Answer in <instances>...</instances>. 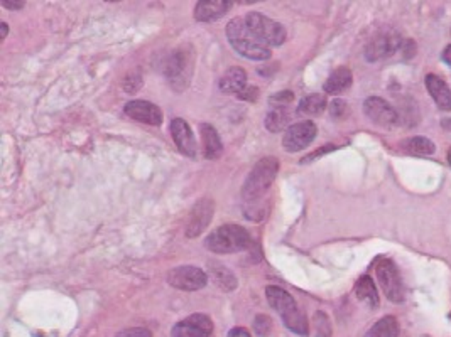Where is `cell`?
Returning <instances> with one entry per match:
<instances>
[{
  "instance_id": "cell-1",
  "label": "cell",
  "mask_w": 451,
  "mask_h": 337,
  "mask_svg": "<svg viewBox=\"0 0 451 337\" xmlns=\"http://www.w3.org/2000/svg\"><path fill=\"white\" fill-rule=\"evenodd\" d=\"M279 170V162L275 157H264L252 167L250 174L247 175L245 182L242 187V197L247 202L248 209L247 214L255 207H259V211L264 212V197L270 186H273L275 175ZM257 211V209H255Z\"/></svg>"
},
{
  "instance_id": "cell-2",
  "label": "cell",
  "mask_w": 451,
  "mask_h": 337,
  "mask_svg": "<svg viewBox=\"0 0 451 337\" xmlns=\"http://www.w3.org/2000/svg\"><path fill=\"white\" fill-rule=\"evenodd\" d=\"M265 297L267 302L270 304V307H273L274 311L279 313L280 318H283L284 326H286L289 331H293L294 334L299 336H308L310 326H308L305 313L299 311L296 300L293 299L291 294L286 292L284 289L270 285V287L265 289Z\"/></svg>"
},
{
  "instance_id": "cell-3",
  "label": "cell",
  "mask_w": 451,
  "mask_h": 337,
  "mask_svg": "<svg viewBox=\"0 0 451 337\" xmlns=\"http://www.w3.org/2000/svg\"><path fill=\"white\" fill-rule=\"evenodd\" d=\"M227 39L238 54L252 61H265L270 58V49L255 38L248 29L245 19L235 17L227 24Z\"/></svg>"
},
{
  "instance_id": "cell-4",
  "label": "cell",
  "mask_w": 451,
  "mask_h": 337,
  "mask_svg": "<svg viewBox=\"0 0 451 337\" xmlns=\"http://www.w3.org/2000/svg\"><path fill=\"white\" fill-rule=\"evenodd\" d=\"M205 247L210 252L220 253V255L238 253L250 247V234L243 226L223 224L206 237Z\"/></svg>"
},
{
  "instance_id": "cell-5",
  "label": "cell",
  "mask_w": 451,
  "mask_h": 337,
  "mask_svg": "<svg viewBox=\"0 0 451 337\" xmlns=\"http://www.w3.org/2000/svg\"><path fill=\"white\" fill-rule=\"evenodd\" d=\"M195 54H193L191 46H183L169 54L164 63V73L168 78L169 85L174 90H185L191 80L193 64H195Z\"/></svg>"
},
{
  "instance_id": "cell-6",
  "label": "cell",
  "mask_w": 451,
  "mask_h": 337,
  "mask_svg": "<svg viewBox=\"0 0 451 337\" xmlns=\"http://www.w3.org/2000/svg\"><path fill=\"white\" fill-rule=\"evenodd\" d=\"M245 22L248 29L254 32V36L265 46H280L286 41V29L278 21L269 19L260 12L247 14Z\"/></svg>"
},
{
  "instance_id": "cell-7",
  "label": "cell",
  "mask_w": 451,
  "mask_h": 337,
  "mask_svg": "<svg viewBox=\"0 0 451 337\" xmlns=\"http://www.w3.org/2000/svg\"><path fill=\"white\" fill-rule=\"evenodd\" d=\"M377 279H379L380 289L384 290L385 297H387L390 302L400 304L406 299V290H404L402 279H400L397 266L394 265L390 260H382L375 269Z\"/></svg>"
},
{
  "instance_id": "cell-8",
  "label": "cell",
  "mask_w": 451,
  "mask_h": 337,
  "mask_svg": "<svg viewBox=\"0 0 451 337\" xmlns=\"http://www.w3.org/2000/svg\"><path fill=\"white\" fill-rule=\"evenodd\" d=\"M402 46V38L397 31L394 29H384L379 34H375L374 38L365 48V58L367 61L375 63L380 59L392 56L395 51L400 49Z\"/></svg>"
},
{
  "instance_id": "cell-9",
  "label": "cell",
  "mask_w": 451,
  "mask_h": 337,
  "mask_svg": "<svg viewBox=\"0 0 451 337\" xmlns=\"http://www.w3.org/2000/svg\"><path fill=\"white\" fill-rule=\"evenodd\" d=\"M206 281H208V274L196 266L183 265L168 271V284L183 292H195V290L203 289Z\"/></svg>"
},
{
  "instance_id": "cell-10",
  "label": "cell",
  "mask_w": 451,
  "mask_h": 337,
  "mask_svg": "<svg viewBox=\"0 0 451 337\" xmlns=\"http://www.w3.org/2000/svg\"><path fill=\"white\" fill-rule=\"evenodd\" d=\"M363 113L369 117L375 125L384 128H392L399 123V113L389 101L379 96H370L363 103Z\"/></svg>"
},
{
  "instance_id": "cell-11",
  "label": "cell",
  "mask_w": 451,
  "mask_h": 337,
  "mask_svg": "<svg viewBox=\"0 0 451 337\" xmlns=\"http://www.w3.org/2000/svg\"><path fill=\"white\" fill-rule=\"evenodd\" d=\"M316 125L311 120H305V122L294 123L284 132L283 138V147L288 152H299L306 147L311 145V142L316 138Z\"/></svg>"
},
{
  "instance_id": "cell-12",
  "label": "cell",
  "mask_w": 451,
  "mask_h": 337,
  "mask_svg": "<svg viewBox=\"0 0 451 337\" xmlns=\"http://www.w3.org/2000/svg\"><path fill=\"white\" fill-rule=\"evenodd\" d=\"M213 322L205 313H193L173 327V337H210Z\"/></svg>"
},
{
  "instance_id": "cell-13",
  "label": "cell",
  "mask_w": 451,
  "mask_h": 337,
  "mask_svg": "<svg viewBox=\"0 0 451 337\" xmlns=\"http://www.w3.org/2000/svg\"><path fill=\"white\" fill-rule=\"evenodd\" d=\"M123 112L127 117L147 125H161L163 123V110L158 105L151 103L147 100H132L123 106Z\"/></svg>"
},
{
  "instance_id": "cell-14",
  "label": "cell",
  "mask_w": 451,
  "mask_h": 337,
  "mask_svg": "<svg viewBox=\"0 0 451 337\" xmlns=\"http://www.w3.org/2000/svg\"><path fill=\"white\" fill-rule=\"evenodd\" d=\"M213 211H215V202L211 201L210 197H203V199H200L196 202L190 214V219H188V228H186L188 238H196L205 232L206 226L210 224L211 218H213Z\"/></svg>"
},
{
  "instance_id": "cell-15",
  "label": "cell",
  "mask_w": 451,
  "mask_h": 337,
  "mask_svg": "<svg viewBox=\"0 0 451 337\" xmlns=\"http://www.w3.org/2000/svg\"><path fill=\"white\" fill-rule=\"evenodd\" d=\"M169 128H171L173 140H174V144H176L178 150L181 152L183 155L195 159L198 147H196L195 135H193V130L190 128V125H188L183 118H173L171 127Z\"/></svg>"
},
{
  "instance_id": "cell-16",
  "label": "cell",
  "mask_w": 451,
  "mask_h": 337,
  "mask_svg": "<svg viewBox=\"0 0 451 337\" xmlns=\"http://www.w3.org/2000/svg\"><path fill=\"white\" fill-rule=\"evenodd\" d=\"M232 4L225 0H201L195 7V19L200 22H211L223 17L230 11Z\"/></svg>"
},
{
  "instance_id": "cell-17",
  "label": "cell",
  "mask_w": 451,
  "mask_h": 337,
  "mask_svg": "<svg viewBox=\"0 0 451 337\" xmlns=\"http://www.w3.org/2000/svg\"><path fill=\"white\" fill-rule=\"evenodd\" d=\"M426 88L432 96V100L436 101V105L440 106V110H443V112H451V90L440 76L427 75Z\"/></svg>"
},
{
  "instance_id": "cell-18",
  "label": "cell",
  "mask_w": 451,
  "mask_h": 337,
  "mask_svg": "<svg viewBox=\"0 0 451 337\" xmlns=\"http://www.w3.org/2000/svg\"><path fill=\"white\" fill-rule=\"evenodd\" d=\"M247 88V73L242 68L233 66L225 71L220 80V90L227 95H240Z\"/></svg>"
},
{
  "instance_id": "cell-19",
  "label": "cell",
  "mask_w": 451,
  "mask_h": 337,
  "mask_svg": "<svg viewBox=\"0 0 451 337\" xmlns=\"http://www.w3.org/2000/svg\"><path fill=\"white\" fill-rule=\"evenodd\" d=\"M208 276H211L216 287H220L223 292H232L237 289V279L235 275L230 271L227 266H223L218 261L208 263Z\"/></svg>"
},
{
  "instance_id": "cell-20",
  "label": "cell",
  "mask_w": 451,
  "mask_h": 337,
  "mask_svg": "<svg viewBox=\"0 0 451 337\" xmlns=\"http://www.w3.org/2000/svg\"><path fill=\"white\" fill-rule=\"evenodd\" d=\"M201 138H203V149L205 157L210 160L218 159L223 154V144L220 138L218 132L215 130L210 123H201Z\"/></svg>"
},
{
  "instance_id": "cell-21",
  "label": "cell",
  "mask_w": 451,
  "mask_h": 337,
  "mask_svg": "<svg viewBox=\"0 0 451 337\" xmlns=\"http://www.w3.org/2000/svg\"><path fill=\"white\" fill-rule=\"evenodd\" d=\"M353 83V75L348 68H338L331 73L325 83V91L328 95H340L347 91Z\"/></svg>"
},
{
  "instance_id": "cell-22",
  "label": "cell",
  "mask_w": 451,
  "mask_h": 337,
  "mask_svg": "<svg viewBox=\"0 0 451 337\" xmlns=\"http://www.w3.org/2000/svg\"><path fill=\"white\" fill-rule=\"evenodd\" d=\"M365 337H399V322L392 316L382 317L377 321L370 331L367 332Z\"/></svg>"
},
{
  "instance_id": "cell-23",
  "label": "cell",
  "mask_w": 451,
  "mask_h": 337,
  "mask_svg": "<svg viewBox=\"0 0 451 337\" xmlns=\"http://www.w3.org/2000/svg\"><path fill=\"white\" fill-rule=\"evenodd\" d=\"M400 147H402V150L407 152V154L417 155V157L431 155V154H435V150H436V145L426 137H412V138H409V140H404L402 144H400Z\"/></svg>"
},
{
  "instance_id": "cell-24",
  "label": "cell",
  "mask_w": 451,
  "mask_h": 337,
  "mask_svg": "<svg viewBox=\"0 0 451 337\" xmlns=\"http://www.w3.org/2000/svg\"><path fill=\"white\" fill-rule=\"evenodd\" d=\"M355 294L358 299L370 304L372 307H379V292H377L374 280H372L370 276H362V279L357 281Z\"/></svg>"
},
{
  "instance_id": "cell-25",
  "label": "cell",
  "mask_w": 451,
  "mask_h": 337,
  "mask_svg": "<svg viewBox=\"0 0 451 337\" xmlns=\"http://www.w3.org/2000/svg\"><path fill=\"white\" fill-rule=\"evenodd\" d=\"M293 115L291 112H289L288 108H275L274 112H270L269 115H267L265 118V127L269 132H280L284 130V128L291 127L289 125V122H291Z\"/></svg>"
},
{
  "instance_id": "cell-26",
  "label": "cell",
  "mask_w": 451,
  "mask_h": 337,
  "mask_svg": "<svg viewBox=\"0 0 451 337\" xmlns=\"http://www.w3.org/2000/svg\"><path fill=\"white\" fill-rule=\"evenodd\" d=\"M326 108V98L323 95L305 96L298 105V113L303 115H320Z\"/></svg>"
},
{
  "instance_id": "cell-27",
  "label": "cell",
  "mask_w": 451,
  "mask_h": 337,
  "mask_svg": "<svg viewBox=\"0 0 451 337\" xmlns=\"http://www.w3.org/2000/svg\"><path fill=\"white\" fill-rule=\"evenodd\" d=\"M315 337H331V324L330 318L325 312H316L315 313Z\"/></svg>"
},
{
  "instance_id": "cell-28",
  "label": "cell",
  "mask_w": 451,
  "mask_h": 337,
  "mask_svg": "<svg viewBox=\"0 0 451 337\" xmlns=\"http://www.w3.org/2000/svg\"><path fill=\"white\" fill-rule=\"evenodd\" d=\"M254 329L257 334H259L260 337H265L267 334H269L270 329H273V322H270V318L264 316H257L255 321H254Z\"/></svg>"
},
{
  "instance_id": "cell-29",
  "label": "cell",
  "mask_w": 451,
  "mask_h": 337,
  "mask_svg": "<svg viewBox=\"0 0 451 337\" xmlns=\"http://www.w3.org/2000/svg\"><path fill=\"white\" fill-rule=\"evenodd\" d=\"M294 100V95L291 91H280V93H275L274 96H270L269 103L278 106V108H286V106Z\"/></svg>"
},
{
  "instance_id": "cell-30",
  "label": "cell",
  "mask_w": 451,
  "mask_h": 337,
  "mask_svg": "<svg viewBox=\"0 0 451 337\" xmlns=\"http://www.w3.org/2000/svg\"><path fill=\"white\" fill-rule=\"evenodd\" d=\"M142 85V76L139 75V71L137 73H128V75L126 76V80H123V86H126V91L127 93H133V91H137Z\"/></svg>"
},
{
  "instance_id": "cell-31",
  "label": "cell",
  "mask_w": 451,
  "mask_h": 337,
  "mask_svg": "<svg viewBox=\"0 0 451 337\" xmlns=\"http://www.w3.org/2000/svg\"><path fill=\"white\" fill-rule=\"evenodd\" d=\"M115 337H153L151 331L144 329V327H133V329H126L118 332Z\"/></svg>"
},
{
  "instance_id": "cell-32",
  "label": "cell",
  "mask_w": 451,
  "mask_h": 337,
  "mask_svg": "<svg viewBox=\"0 0 451 337\" xmlns=\"http://www.w3.org/2000/svg\"><path fill=\"white\" fill-rule=\"evenodd\" d=\"M238 98L245 100V101H250V103H254V101H255L257 98H259V88H255V86H247L245 90H243L240 95H238Z\"/></svg>"
},
{
  "instance_id": "cell-33",
  "label": "cell",
  "mask_w": 451,
  "mask_h": 337,
  "mask_svg": "<svg viewBox=\"0 0 451 337\" xmlns=\"http://www.w3.org/2000/svg\"><path fill=\"white\" fill-rule=\"evenodd\" d=\"M345 110H347V103H345L343 100H333V101H331L330 112H331V115H333L335 118L342 117V115L345 113Z\"/></svg>"
},
{
  "instance_id": "cell-34",
  "label": "cell",
  "mask_w": 451,
  "mask_h": 337,
  "mask_svg": "<svg viewBox=\"0 0 451 337\" xmlns=\"http://www.w3.org/2000/svg\"><path fill=\"white\" fill-rule=\"evenodd\" d=\"M414 54H416V44H414V41H407V43L404 44V58L411 59Z\"/></svg>"
},
{
  "instance_id": "cell-35",
  "label": "cell",
  "mask_w": 451,
  "mask_h": 337,
  "mask_svg": "<svg viewBox=\"0 0 451 337\" xmlns=\"http://www.w3.org/2000/svg\"><path fill=\"white\" fill-rule=\"evenodd\" d=\"M227 337H252V336L248 334V331L242 329V327H233V329L228 332Z\"/></svg>"
},
{
  "instance_id": "cell-36",
  "label": "cell",
  "mask_w": 451,
  "mask_h": 337,
  "mask_svg": "<svg viewBox=\"0 0 451 337\" xmlns=\"http://www.w3.org/2000/svg\"><path fill=\"white\" fill-rule=\"evenodd\" d=\"M2 6L6 7V9H9V11H12V9H16V11H17V9L24 7L26 4L24 2H16V0H14V2H12V0H2Z\"/></svg>"
},
{
  "instance_id": "cell-37",
  "label": "cell",
  "mask_w": 451,
  "mask_h": 337,
  "mask_svg": "<svg viewBox=\"0 0 451 337\" xmlns=\"http://www.w3.org/2000/svg\"><path fill=\"white\" fill-rule=\"evenodd\" d=\"M441 58H443V61H445L446 64H448V66H451V44L443 51V54H441Z\"/></svg>"
},
{
  "instance_id": "cell-38",
  "label": "cell",
  "mask_w": 451,
  "mask_h": 337,
  "mask_svg": "<svg viewBox=\"0 0 451 337\" xmlns=\"http://www.w3.org/2000/svg\"><path fill=\"white\" fill-rule=\"evenodd\" d=\"M0 27H2V41L7 38V34H9V27H7V24L6 22H2V24H0Z\"/></svg>"
},
{
  "instance_id": "cell-39",
  "label": "cell",
  "mask_w": 451,
  "mask_h": 337,
  "mask_svg": "<svg viewBox=\"0 0 451 337\" xmlns=\"http://www.w3.org/2000/svg\"><path fill=\"white\" fill-rule=\"evenodd\" d=\"M448 162L451 165V147H450V150H448Z\"/></svg>"
}]
</instances>
